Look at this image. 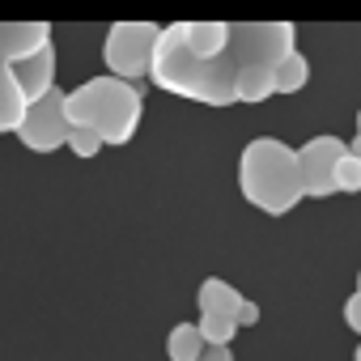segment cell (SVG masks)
Segmentation results:
<instances>
[{
	"instance_id": "6da1fadb",
	"label": "cell",
	"mask_w": 361,
	"mask_h": 361,
	"mask_svg": "<svg viewBox=\"0 0 361 361\" xmlns=\"http://www.w3.org/2000/svg\"><path fill=\"white\" fill-rule=\"evenodd\" d=\"M289 51H298V26L293 22H238L230 30V43L204 60L188 56L161 30L149 77L157 90L178 94L188 102L234 106L243 94V81L259 68H276Z\"/></svg>"
},
{
	"instance_id": "7a4b0ae2",
	"label": "cell",
	"mask_w": 361,
	"mask_h": 361,
	"mask_svg": "<svg viewBox=\"0 0 361 361\" xmlns=\"http://www.w3.org/2000/svg\"><path fill=\"white\" fill-rule=\"evenodd\" d=\"M68 128H90L102 145H128L145 115V94L119 77H90L77 90H64Z\"/></svg>"
},
{
	"instance_id": "3957f363",
	"label": "cell",
	"mask_w": 361,
	"mask_h": 361,
	"mask_svg": "<svg viewBox=\"0 0 361 361\" xmlns=\"http://www.w3.org/2000/svg\"><path fill=\"white\" fill-rule=\"evenodd\" d=\"M238 192L251 209L268 217H285L302 200V174H298V149L276 136L247 140L238 157Z\"/></svg>"
},
{
	"instance_id": "277c9868",
	"label": "cell",
	"mask_w": 361,
	"mask_h": 361,
	"mask_svg": "<svg viewBox=\"0 0 361 361\" xmlns=\"http://www.w3.org/2000/svg\"><path fill=\"white\" fill-rule=\"evenodd\" d=\"M157 35H161V26H153V22H115L106 30V43H102V60H106L111 77H119L128 85L149 77Z\"/></svg>"
},
{
	"instance_id": "5b68a950",
	"label": "cell",
	"mask_w": 361,
	"mask_h": 361,
	"mask_svg": "<svg viewBox=\"0 0 361 361\" xmlns=\"http://www.w3.org/2000/svg\"><path fill=\"white\" fill-rule=\"evenodd\" d=\"M30 153H56L68 145V115H64V90H51L47 98L30 102L22 115V128L13 132Z\"/></svg>"
},
{
	"instance_id": "8992f818",
	"label": "cell",
	"mask_w": 361,
	"mask_h": 361,
	"mask_svg": "<svg viewBox=\"0 0 361 361\" xmlns=\"http://www.w3.org/2000/svg\"><path fill=\"white\" fill-rule=\"evenodd\" d=\"M344 153H348V140H340V136H310V140L298 149L302 196H310V200H327V196H336L331 174H336V161H340Z\"/></svg>"
},
{
	"instance_id": "52a82bcc",
	"label": "cell",
	"mask_w": 361,
	"mask_h": 361,
	"mask_svg": "<svg viewBox=\"0 0 361 361\" xmlns=\"http://www.w3.org/2000/svg\"><path fill=\"white\" fill-rule=\"evenodd\" d=\"M43 47H51L47 22H0V64L18 68L22 60L39 56Z\"/></svg>"
},
{
	"instance_id": "ba28073f",
	"label": "cell",
	"mask_w": 361,
	"mask_h": 361,
	"mask_svg": "<svg viewBox=\"0 0 361 361\" xmlns=\"http://www.w3.org/2000/svg\"><path fill=\"white\" fill-rule=\"evenodd\" d=\"M13 81H18V90H22L26 106H30V102H39V98H47V94L56 90V43H51V47H43L39 56L22 60V64L13 68Z\"/></svg>"
},
{
	"instance_id": "9c48e42d",
	"label": "cell",
	"mask_w": 361,
	"mask_h": 361,
	"mask_svg": "<svg viewBox=\"0 0 361 361\" xmlns=\"http://www.w3.org/2000/svg\"><path fill=\"white\" fill-rule=\"evenodd\" d=\"M196 302H200V314H226V319H234V314H238V306H243V293H238L230 281L209 276V281H200Z\"/></svg>"
},
{
	"instance_id": "30bf717a",
	"label": "cell",
	"mask_w": 361,
	"mask_h": 361,
	"mask_svg": "<svg viewBox=\"0 0 361 361\" xmlns=\"http://www.w3.org/2000/svg\"><path fill=\"white\" fill-rule=\"evenodd\" d=\"M22 115H26V98L13 81V68L0 64V136L5 132H18L22 128Z\"/></svg>"
},
{
	"instance_id": "8fae6325",
	"label": "cell",
	"mask_w": 361,
	"mask_h": 361,
	"mask_svg": "<svg viewBox=\"0 0 361 361\" xmlns=\"http://www.w3.org/2000/svg\"><path fill=\"white\" fill-rule=\"evenodd\" d=\"M166 357L170 361H200L204 357V336L196 323H174L166 336Z\"/></svg>"
},
{
	"instance_id": "7c38bea8",
	"label": "cell",
	"mask_w": 361,
	"mask_h": 361,
	"mask_svg": "<svg viewBox=\"0 0 361 361\" xmlns=\"http://www.w3.org/2000/svg\"><path fill=\"white\" fill-rule=\"evenodd\" d=\"M306 81H310V60L302 51H289L276 64V94H302Z\"/></svg>"
},
{
	"instance_id": "4fadbf2b",
	"label": "cell",
	"mask_w": 361,
	"mask_h": 361,
	"mask_svg": "<svg viewBox=\"0 0 361 361\" xmlns=\"http://www.w3.org/2000/svg\"><path fill=\"white\" fill-rule=\"evenodd\" d=\"M200 336H204V348L209 344H221V348H230L234 344V336H238V323L234 319H226V314H200Z\"/></svg>"
},
{
	"instance_id": "5bb4252c",
	"label": "cell",
	"mask_w": 361,
	"mask_h": 361,
	"mask_svg": "<svg viewBox=\"0 0 361 361\" xmlns=\"http://www.w3.org/2000/svg\"><path fill=\"white\" fill-rule=\"evenodd\" d=\"M331 188H336L340 196H357V192H361V161H357L353 153H344V157L336 161V174H331Z\"/></svg>"
},
{
	"instance_id": "9a60e30c",
	"label": "cell",
	"mask_w": 361,
	"mask_h": 361,
	"mask_svg": "<svg viewBox=\"0 0 361 361\" xmlns=\"http://www.w3.org/2000/svg\"><path fill=\"white\" fill-rule=\"evenodd\" d=\"M68 149H73L81 161H90V157H98L106 145H102V140H98L90 128H68Z\"/></svg>"
},
{
	"instance_id": "2e32d148",
	"label": "cell",
	"mask_w": 361,
	"mask_h": 361,
	"mask_svg": "<svg viewBox=\"0 0 361 361\" xmlns=\"http://www.w3.org/2000/svg\"><path fill=\"white\" fill-rule=\"evenodd\" d=\"M234 323H238V331H243V327H255V323H259V306H255L251 298H243V306H238Z\"/></svg>"
},
{
	"instance_id": "e0dca14e",
	"label": "cell",
	"mask_w": 361,
	"mask_h": 361,
	"mask_svg": "<svg viewBox=\"0 0 361 361\" xmlns=\"http://www.w3.org/2000/svg\"><path fill=\"white\" fill-rule=\"evenodd\" d=\"M344 323H348L353 331H361V293H353V298L344 302Z\"/></svg>"
},
{
	"instance_id": "ac0fdd59",
	"label": "cell",
	"mask_w": 361,
	"mask_h": 361,
	"mask_svg": "<svg viewBox=\"0 0 361 361\" xmlns=\"http://www.w3.org/2000/svg\"><path fill=\"white\" fill-rule=\"evenodd\" d=\"M200 361H234V348H221V344H209Z\"/></svg>"
},
{
	"instance_id": "d6986e66",
	"label": "cell",
	"mask_w": 361,
	"mask_h": 361,
	"mask_svg": "<svg viewBox=\"0 0 361 361\" xmlns=\"http://www.w3.org/2000/svg\"><path fill=\"white\" fill-rule=\"evenodd\" d=\"M348 153H353V157L361 161V136H353V140H348Z\"/></svg>"
},
{
	"instance_id": "ffe728a7",
	"label": "cell",
	"mask_w": 361,
	"mask_h": 361,
	"mask_svg": "<svg viewBox=\"0 0 361 361\" xmlns=\"http://www.w3.org/2000/svg\"><path fill=\"white\" fill-rule=\"evenodd\" d=\"M353 361H361V344H357V353H353Z\"/></svg>"
},
{
	"instance_id": "44dd1931",
	"label": "cell",
	"mask_w": 361,
	"mask_h": 361,
	"mask_svg": "<svg viewBox=\"0 0 361 361\" xmlns=\"http://www.w3.org/2000/svg\"><path fill=\"white\" fill-rule=\"evenodd\" d=\"M357 136H361V111H357Z\"/></svg>"
},
{
	"instance_id": "7402d4cb",
	"label": "cell",
	"mask_w": 361,
	"mask_h": 361,
	"mask_svg": "<svg viewBox=\"0 0 361 361\" xmlns=\"http://www.w3.org/2000/svg\"><path fill=\"white\" fill-rule=\"evenodd\" d=\"M357 293H361V272H357Z\"/></svg>"
}]
</instances>
